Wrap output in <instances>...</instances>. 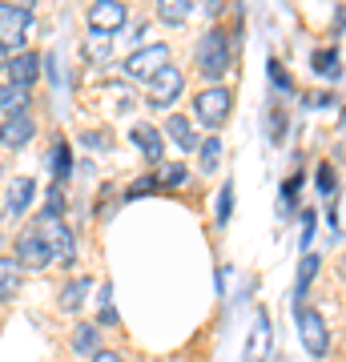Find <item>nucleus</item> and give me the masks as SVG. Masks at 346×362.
<instances>
[{"mask_svg": "<svg viewBox=\"0 0 346 362\" xmlns=\"http://www.w3.org/2000/svg\"><path fill=\"white\" fill-rule=\"evenodd\" d=\"M4 69H8V85H16V89L28 93V85H33L37 73H40V57L37 52H21V57H13Z\"/></svg>", "mask_w": 346, "mask_h": 362, "instance_id": "9b49d317", "label": "nucleus"}, {"mask_svg": "<svg viewBox=\"0 0 346 362\" xmlns=\"http://www.w3.org/2000/svg\"><path fill=\"white\" fill-rule=\"evenodd\" d=\"M28 21H33V4H0V49H16L25 45Z\"/></svg>", "mask_w": 346, "mask_h": 362, "instance_id": "7ed1b4c3", "label": "nucleus"}, {"mask_svg": "<svg viewBox=\"0 0 346 362\" xmlns=\"http://www.w3.org/2000/svg\"><path fill=\"white\" fill-rule=\"evenodd\" d=\"M157 16H161V21H169V25H181V21L190 16V0H166V4L157 8Z\"/></svg>", "mask_w": 346, "mask_h": 362, "instance_id": "412c9836", "label": "nucleus"}, {"mask_svg": "<svg viewBox=\"0 0 346 362\" xmlns=\"http://www.w3.org/2000/svg\"><path fill=\"white\" fill-rule=\"evenodd\" d=\"M181 89H185V77H181V69L166 65L154 81H149V105H154V109H166V105H173V101L181 97Z\"/></svg>", "mask_w": 346, "mask_h": 362, "instance_id": "6e6552de", "label": "nucleus"}, {"mask_svg": "<svg viewBox=\"0 0 346 362\" xmlns=\"http://www.w3.org/2000/svg\"><path fill=\"white\" fill-rule=\"evenodd\" d=\"M45 238V246H49V258L57 266H73L77 262V242H73V230L64 226V221H49V230L40 233Z\"/></svg>", "mask_w": 346, "mask_h": 362, "instance_id": "0eeeda50", "label": "nucleus"}, {"mask_svg": "<svg viewBox=\"0 0 346 362\" xmlns=\"http://www.w3.org/2000/svg\"><path fill=\"white\" fill-rule=\"evenodd\" d=\"M197 69L209 81H221L230 73V33L226 28H209L202 37V45H197Z\"/></svg>", "mask_w": 346, "mask_h": 362, "instance_id": "f257e3e1", "label": "nucleus"}, {"mask_svg": "<svg viewBox=\"0 0 346 362\" xmlns=\"http://www.w3.org/2000/svg\"><path fill=\"white\" fill-rule=\"evenodd\" d=\"M33 194H37V181L33 177H13L8 181V214H25L33 206Z\"/></svg>", "mask_w": 346, "mask_h": 362, "instance_id": "ddd939ff", "label": "nucleus"}, {"mask_svg": "<svg viewBox=\"0 0 346 362\" xmlns=\"http://www.w3.org/2000/svg\"><path fill=\"white\" fill-rule=\"evenodd\" d=\"M314 274H318V258L306 254V258H302V274H298V298H306V286L314 282Z\"/></svg>", "mask_w": 346, "mask_h": 362, "instance_id": "5701e85b", "label": "nucleus"}, {"mask_svg": "<svg viewBox=\"0 0 346 362\" xmlns=\"http://www.w3.org/2000/svg\"><path fill=\"white\" fill-rule=\"evenodd\" d=\"M298 185H302V177H286V185H282V206H294Z\"/></svg>", "mask_w": 346, "mask_h": 362, "instance_id": "c85d7f7f", "label": "nucleus"}, {"mask_svg": "<svg viewBox=\"0 0 346 362\" xmlns=\"http://www.w3.org/2000/svg\"><path fill=\"white\" fill-rule=\"evenodd\" d=\"M154 189H157V177H142V181H133V185H129V197L154 194Z\"/></svg>", "mask_w": 346, "mask_h": 362, "instance_id": "cd10ccee", "label": "nucleus"}, {"mask_svg": "<svg viewBox=\"0 0 346 362\" xmlns=\"http://www.w3.org/2000/svg\"><path fill=\"white\" fill-rule=\"evenodd\" d=\"M298 334H302V346L314 358H322L330 350V326H326V318L318 310H298Z\"/></svg>", "mask_w": 346, "mask_h": 362, "instance_id": "423d86ee", "label": "nucleus"}, {"mask_svg": "<svg viewBox=\"0 0 346 362\" xmlns=\"http://www.w3.org/2000/svg\"><path fill=\"white\" fill-rule=\"evenodd\" d=\"M85 57L97 61V65L109 61V33H89V37H85Z\"/></svg>", "mask_w": 346, "mask_h": 362, "instance_id": "dca6fc26", "label": "nucleus"}, {"mask_svg": "<svg viewBox=\"0 0 346 362\" xmlns=\"http://www.w3.org/2000/svg\"><path fill=\"white\" fill-rule=\"evenodd\" d=\"M230 89H221V85H214V89H202L197 97H193V117L202 121V125H209V129H218L221 121L230 117Z\"/></svg>", "mask_w": 346, "mask_h": 362, "instance_id": "f03ea898", "label": "nucleus"}, {"mask_svg": "<svg viewBox=\"0 0 346 362\" xmlns=\"http://www.w3.org/2000/svg\"><path fill=\"white\" fill-rule=\"evenodd\" d=\"M52 173H57V181H64L69 173H73V161H69V141L52 145Z\"/></svg>", "mask_w": 346, "mask_h": 362, "instance_id": "aec40b11", "label": "nucleus"}, {"mask_svg": "<svg viewBox=\"0 0 346 362\" xmlns=\"http://www.w3.org/2000/svg\"><path fill=\"white\" fill-rule=\"evenodd\" d=\"M125 4L121 0H97V4H89V25L93 33H113V28L125 25Z\"/></svg>", "mask_w": 346, "mask_h": 362, "instance_id": "1a4fd4ad", "label": "nucleus"}, {"mask_svg": "<svg viewBox=\"0 0 346 362\" xmlns=\"http://www.w3.org/2000/svg\"><path fill=\"white\" fill-rule=\"evenodd\" d=\"M218 161H221V141H218V137H205V145H202V169L209 173V169H218Z\"/></svg>", "mask_w": 346, "mask_h": 362, "instance_id": "4be33fe9", "label": "nucleus"}, {"mask_svg": "<svg viewBox=\"0 0 346 362\" xmlns=\"http://www.w3.org/2000/svg\"><path fill=\"white\" fill-rule=\"evenodd\" d=\"M314 73H318V77H338V52L334 49L314 52Z\"/></svg>", "mask_w": 346, "mask_h": 362, "instance_id": "6ab92c4d", "label": "nucleus"}, {"mask_svg": "<svg viewBox=\"0 0 346 362\" xmlns=\"http://www.w3.org/2000/svg\"><path fill=\"white\" fill-rule=\"evenodd\" d=\"M129 137H133V145L142 149L149 161H161V133L154 129V125H145V121H137L133 129H129Z\"/></svg>", "mask_w": 346, "mask_h": 362, "instance_id": "f8f14e48", "label": "nucleus"}, {"mask_svg": "<svg viewBox=\"0 0 346 362\" xmlns=\"http://www.w3.org/2000/svg\"><path fill=\"white\" fill-rule=\"evenodd\" d=\"M8 105V85H0V109Z\"/></svg>", "mask_w": 346, "mask_h": 362, "instance_id": "473e14b6", "label": "nucleus"}, {"mask_svg": "<svg viewBox=\"0 0 346 362\" xmlns=\"http://www.w3.org/2000/svg\"><path fill=\"white\" fill-rule=\"evenodd\" d=\"M93 362H125V358H121V354H113V350H97V354H93Z\"/></svg>", "mask_w": 346, "mask_h": 362, "instance_id": "2f4dec72", "label": "nucleus"}, {"mask_svg": "<svg viewBox=\"0 0 346 362\" xmlns=\"http://www.w3.org/2000/svg\"><path fill=\"white\" fill-rule=\"evenodd\" d=\"M181 181H185V169H181V165H166L161 173H157V189H161V185H181Z\"/></svg>", "mask_w": 346, "mask_h": 362, "instance_id": "a878e982", "label": "nucleus"}, {"mask_svg": "<svg viewBox=\"0 0 346 362\" xmlns=\"http://www.w3.org/2000/svg\"><path fill=\"white\" fill-rule=\"evenodd\" d=\"M61 209H64V194H61V185H52L49 202H45V221H61Z\"/></svg>", "mask_w": 346, "mask_h": 362, "instance_id": "b1692460", "label": "nucleus"}, {"mask_svg": "<svg viewBox=\"0 0 346 362\" xmlns=\"http://www.w3.org/2000/svg\"><path fill=\"white\" fill-rule=\"evenodd\" d=\"M8 65V49H0V69Z\"/></svg>", "mask_w": 346, "mask_h": 362, "instance_id": "72a5a7b5", "label": "nucleus"}, {"mask_svg": "<svg viewBox=\"0 0 346 362\" xmlns=\"http://www.w3.org/2000/svg\"><path fill=\"white\" fill-rule=\"evenodd\" d=\"M13 262L21 270H40V266H49V246H45V238H40V226H28L21 238H16V254Z\"/></svg>", "mask_w": 346, "mask_h": 362, "instance_id": "39448f33", "label": "nucleus"}, {"mask_svg": "<svg viewBox=\"0 0 346 362\" xmlns=\"http://www.w3.org/2000/svg\"><path fill=\"white\" fill-rule=\"evenodd\" d=\"M318 189L322 194H330L334 189V169L330 165H318Z\"/></svg>", "mask_w": 346, "mask_h": 362, "instance_id": "c756f323", "label": "nucleus"}, {"mask_svg": "<svg viewBox=\"0 0 346 362\" xmlns=\"http://www.w3.org/2000/svg\"><path fill=\"white\" fill-rule=\"evenodd\" d=\"M16 290H21V266L8 258H0V302H8Z\"/></svg>", "mask_w": 346, "mask_h": 362, "instance_id": "4468645a", "label": "nucleus"}, {"mask_svg": "<svg viewBox=\"0 0 346 362\" xmlns=\"http://www.w3.org/2000/svg\"><path fill=\"white\" fill-rule=\"evenodd\" d=\"M166 133L173 137V141L181 145V149H197V133H193V125L185 121V117H169Z\"/></svg>", "mask_w": 346, "mask_h": 362, "instance_id": "2eb2a0df", "label": "nucleus"}, {"mask_svg": "<svg viewBox=\"0 0 346 362\" xmlns=\"http://www.w3.org/2000/svg\"><path fill=\"white\" fill-rule=\"evenodd\" d=\"M109 294H113V290L105 286V290H101V322L117 326V310H113V302H109Z\"/></svg>", "mask_w": 346, "mask_h": 362, "instance_id": "bb28decb", "label": "nucleus"}, {"mask_svg": "<svg viewBox=\"0 0 346 362\" xmlns=\"http://www.w3.org/2000/svg\"><path fill=\"white\" fill-rule=\"evenodd\" d=\"M166 65H169V45H145V49H137V52L125 61V77H133V81H154Z\"/></svg>", "mask_w": 346, "mask_h": 362, "instance_id": "20e7f679", "label": "nucleus"}, {"mask_svg": "<svg viewBox=\"0 0 346 362\" xmlns=\"http://www.w3.org/2000/svg\"><path fill=\"white\" fill-rule=\"evenodd\" d=\"M97 326L93 322H85V326H77V334H73V350H81V354H97Z\"/></svg>", "mask_w": 346, "mask_h": 362, "instance_id": "a211bd4d", "label": "nucleus"}, {"mask_svg": "<svg viewBox=\"0 0 346 362\" xmlns=\"http://www.w3.org/2000/svg\"><path fill=\"white\" fill-rule=\"evenodd\" d=\"M270 77H274V85H278V89H290V77H286V69L278 65V61H270Z\"/></svg>", "mask_w": 346, "mask_h": 362, "instance_id": "7c9ffc66", "label": "nucleus"}, {"mask_svg": "<svg viewBox=\"0 0 346 362\" xmlns=\"http://www.w3.org/2000/svg\"><path fill=\"white\" fill-rule=\"evenodd\" d=\"M85 290H89V278H77V282H69L61 290V306L64 310H77L81 302H85Z\"/></svg>", "mask_w": 346, "mask_h": 362, "instance_id": "f3484780", "label": "nucleus"}, {"mask_svg": "<svg viewBox=\"0 0 346 362\" xmlns=\"http://www.w3.org/2000/svg\"><path fill=\"white\" fill-rule=\"evenodd\" d=\"M230 206H233V181H226V185H221V194H218V221H221V226L230 221Z\"/></svg>", "mask_w": 346, "mask_h": 362, "instance_id": "393cba45", "label": "nucleus"}, {"mask_svg": "<svg viewBox=\"0 0 346 362\" xmlns=\"http://www.w3.org/2000/svg\"><path fill=\"white\" fill-rule=\"evenodd\" d=\"M33 133H37L33 113H13L4 125H0V145H4V149H21V145L33 141Z\"/></svg>", "mask_w": 346, "mask_h": 362, "instance_id": "9d476101", "label": "nucleus"}]
</instances>
